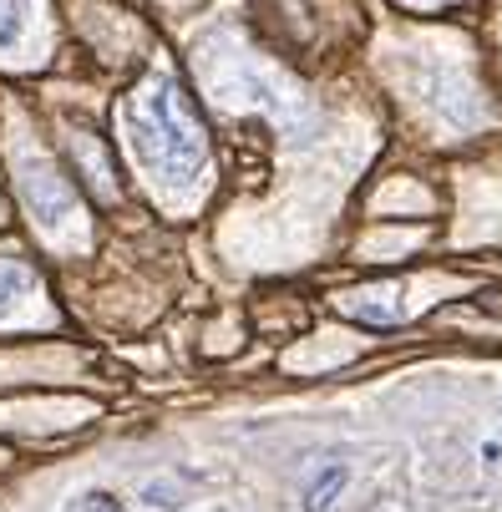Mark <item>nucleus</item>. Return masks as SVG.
<instances>
[{
  "mask_svg": "<svg viewBox=\"0 0 502 512\" xmlns=\"http://www.w3.org/2000/svg\"><path fill=\"white\" fill-rule=\"evenodd\" d=\"M127 137L153 178L188 188L208 163V137L173 77H148L127 97Z\"/></svg>",
  "mask_w": 502,
  "mask_h": 512,
  "instance_id": "obj_1",
  "label": "nucleus"
},
{
  "mask_svg": "<svg viewBox=\"0 0 502 512\" xmlns=\"http://www.w3.org/2000/svg\"><path fill=\"white\" fill-rule=\"evenodd\" d=\"M16 188H21L26 213L41 224V234H51V239H77L82 234L77 188H71V178L46 153H21L16 158Z\"/></svg>",
  "mask_w": 502,
  "mask_h": 512,
  "instance_id": "obj_2",
  "label": "nucleus"
},
{
  "mask_svg": "<svg viewBox=\"0 0 502 512\" xmlns=\"http://www.w3.org/2000/svg\"><path fill=\"white\" fill-rule=\"evenodd\" d=\"M31 289H36L31 264H21V259H0V325H6V320L31 300Z\"/></svg>",
  "mask_w": 502,
  "mask_h": 512,
  "instance_id": "obj_3",
  "label": "nucleus"
},
{
  "mask_svg": "<svg viewBox=\"0 0 502 512\" xmlns=\"http://www.w3.org/2000/svg\"><path fill=\"white\" fill-rule=\"evenodd\" d=\"M345 482H350V472L340 462H320L310 472V482H305V512H330L335 497L345 492Z\"/></svg>",
  "mask_w": 502,
  "mask_h": 512,
  "instance_id": "obj_4",
  "label": "nucleus"
},
{
  "mask_svg": "<svg viewBox=\"0 0 502 512\" xmlns=\"http://www.w3.org/2000/svg\"><path fill=\"white\" fill-rule=\"evenodd\" d=\"M137 502H148L153 512H173V507H183L188 497H183V487H178L173 477H153V482L137 487Z\"/></svg>",
  "mask_w": 502,
  "mask_h": 512,
  "instance_id": "obj_5",
  "label": "nucleus"
},
{
  "mask_svg": "<svg viewBox=\"0 0 502 512\" xmlns=\"http://www.w3.org/2000/svg\"><path fill=\"white\" fill-rule=\"evenodd\" d=\"M26 31V0H0V51H11Z\"/></svg>",
  "mask_w": 502,
  "mask_h": 512,
  "instance_id": "obj_6",
  "label": "nucleus"
},
{
  "mask_svg": "<svg viewBox=\"0 0 502 512\" xmlns=\"http://www.w3.org/2000/svg\"><path fill=\"white\" fill-rule=\"evenodd\" d=\"M66 512H122V502H117V497H107V492H82Z\"/></svg>",
  "mask_w": 502,
  "mask_h": 512,
  "instance_id": "obj_7",
  "label": "nucleus"
}]
</instances>
